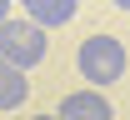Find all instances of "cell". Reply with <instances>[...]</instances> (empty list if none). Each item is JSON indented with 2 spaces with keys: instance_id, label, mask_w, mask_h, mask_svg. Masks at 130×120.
<instances>
[{
  "instance_id": "obj_1",
  "label": "cell",
  "mask_w": 130,
  "mask_h": 120,
  "mask_svg": "<svg viewBox=\"0 0 130 120\" xmlns=\"http://www.w3.org/2000/svg\"><path fill=\"white\" fill-rule=\"evenodd\" d=\"M125 65H130V55H125V45L115 35H90V40H80V50H75V70H80V80H90V90L115 85L125 75Z\"/></svg>"
},
{
  "instance_id": "obj_2",
  "label": "cell",
  "mask_w": 130,
  "mask_h": 120,
  "mask_svg": "<svg viewBox=\"0 0 130 120\" xmlns=\"http://www.w3.org/2000/svg\"><path fill=\"white\" fill-rule=\"evenodd\" d=\"M45 30L40 25H30V20H5L0 25V60L5 65H15V70H30L45 60Z\"/></svg>"
},
{
  "instance_id": "obj_3",
  "label": "cell",
  "mask_w": 130,
  "mask_h": 120,
  "mask_svg": "<svg viewBox=\"0 0 130 120\" xmlns=\"http://www.w3.org/2000/svg\"><path fill=\"white\" fill-rule=\"evenodd\" d=\"M55 115L60 120H115V105L105 100V95H100V90H70V95H65L60 100V110H55Z\"/></svg>"
},
{
  "instance_id": "obj_4",
  "label": "cell",
  "mask_w": 130,
  "mask_h": 120,
  "mask_svg": "<svg viewBox=\"0 0 130 120\" xmlns=\"http://www.w3.org/2000/svg\"><path fill=\"white\" fill-rule=\"evenodd\" d=\"M25 10H30V25H40V30H60V25L75 20L80 0H25Z\"/></svg>"
},
{
  "instance_id": "obj_5",
  "label": "cell",
  "mask_w": 130,
  "mask_h": 120,
  "mask_svg": "<svg viewBox=\"0 0 130 120\" xmlns=\"http://www.w3.org/2000/svg\"><path fill=\"white\" fill-rule=\"evenodd\" d=\"M25 100H30V80H25V70H15V65L0 60V110H20Z\"/></svg>"
},
{
  "instance_id": "obj_6",
  "label": "cell",
  "mask_w": 130,
  "mask_h": 120,
  "mask_svg": "<svg viewBox=\"0 0 130 120\" xmlns=\"http://www.w3.org/2000/svg\"><path fill=\"white\" fill-rule=\"evenodd\" d=\"M10 5H15V0H0V25L10 20Z\"/></svg>"
},
{
  "instance_id": "obj_7",
  "label": "cell",
  "mask_w": 130,
  "mask_h": 120,
  "mask_svg": "<svg viewBox=\"0 0 130 120\" xmlns=\"http://www.w3.org/2000/svg\"><path fill=\"white\" fill-rule=\"evenodd\" d=\"M115 10H130V0H115Z\"/></svg>"
},
{
  "instance_id": "obj_8",
  "label": "cell",
  "mask_w": 130,
  "mask_h": 120,
  "mask_svg": "<svg viewBox=\"0 0 130 120\" xmlns=\"http://www.w3.org/2000/svg\"><path fill=\"white\" fill-rule=\"evenodd\" d=\"M30 120H60V115H30Z\"/></svg>"
},
{
  "instance_id": "obj_9",
  "label": "cell",
  "mask_w": 130,
  "mask_h": 120,
  "mask_svg": "<svg viewBox=\"0 0 130 120\" xmlns=\"http://www.w3.org/2000/svg\"><path fill=\"white\" fill-rule=\"evenodd\" d=\"M20 5H25V0H20Z\"/></svg>"
}]
</instances>
